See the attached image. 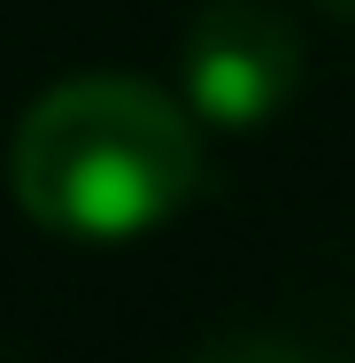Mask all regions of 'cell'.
<instances>
[{"label": "cell", "mask_w": 355, "mask_h": 363, "mask_svg": "<svg viewBox=\"0 0 355 363\" xmlns=\"http://www.w3.org/2000/svg\"><path fill=\"white\" fill-rule=\"evenodd\" d=\"M8 186L39 232L124 247L193 201L201 124L147 77H70L23 108L8 140Z\"/></svg>", "instance_id": "obj_1"}, {"label": "cell", "mask_w": 355, "mask_h": 363, "mask_svg": "<svg viewBox=\"0 0 355 363\" xmlns=\"http://www.w3.org/2000/svg\"><path fill=\"white\" fill-rule=\"evenodd\" d=\"M301 31L271 0H201L178 39L186 108L216 132H255L301 93Z\"/></svg>", "instance_id": "obj_2"}, {"label": "cell", "mask_w": 355, "mask_h": 363, "mask_svg": "<svg viewBox=\"0 0 355 363\" xmlns=\"http://www.w3.org/2000/svg\"><path fill=\"white\" fill-rule=\"evenodd\" d=\"M201 356H301V340H271V333H232V340H209Z\"/></svg>", "instance_id": "obj_3"}, {"label": "cell", "mask_w": 355, "mask_h": 363, "mask_svg": "<svg viewBox=\"0 0 355 363\" xmlns=\"http://www.w3.org/2000/svg\"><path fill=\"white\" fill-rule=\"evenodd\" d=\"M325 16H340V23H355V0H317Z\"/></svg>", "instance_id": "obj_4"}]
</instances>
